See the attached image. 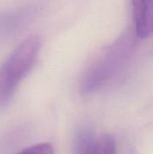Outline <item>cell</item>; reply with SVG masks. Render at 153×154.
I'll use <instances>...</instances> for the list:
<instances>
[{"instance_id":"1","label":"cell","mask_w":153,"mask_h":154,"mask_svg":"<svg viewBox=\"0 0 153 154\" xmlns=\"http://www.w3.org/2000/svg\"><path fill=\"white\" fill-rule=\"evenodd\" d=\"M137 35L133 30H127L110 44L89 67L81 82V92L89 94L112 81L130 60Z\"/></svg>"},{"instance_id":"2","label":"cell","mask_w":153,"mask_h":154,"mask_svg":"<svg viewBox=\"0 0 153 154\" xmlns=\"http://www.w3.org/2000/svg\"><path fill=\"white\" fill-rule=\"evenodd\" d=\"M41 46L38 35H31L21 42L0 67V105L6 104L20 82L29 74Z\"/></svg>"},{"instance_id":"3","label":"cell","mask_w":153,"mask_h":154,"mask_svg":"<svg viewBox=\"0 0 153 154\" xmlns=\"http://www.w3.org/2000/svg\"><path fill=\"white\" fill-rule=\"evenodd\" d=\"M134 31L138 38L153 34V0H132Z\"/></svg>"},{"instance_id":"4","label":"cell","mask_w":153,"mask_h":154,"mask_svg":"<svg viewBox=\"0 0 153 154\" xmlns=\"http://www.w3.org/2000/svg\"><path fill=\"white\" fill-rule=\"evenodd\" d=\"M96 141V138L93 136V134L89 130H81L76 136L73 154H91Z\"/></svg>"},{"instance_id":"5","label":"cell","mask_w":153,"mask_h":154,"mask_svg":"<svg viewBox=\"0 0 153 154\" xmlns=\"http://www.w3.org/2000/svg\"><path fill=\"white\" fill-rule=\"evenodd\" d=\"M91 154H117L114 137L110 134H103L96 138Z\"/></svg>"},{"instance_id":"6","label":"cell","mask_w":153,"mask_h":154,"mask_svg":"<svg viewBox=\"0 0 153 154\" xmlns=\"http://www.w3.org/2000/svg\"><path fill=\"white\" fill-rule=\"evenodd\" d=\"M17 154H54V150L51 144L43 143L29 146Z\"/></svg>"}]
</instances>
